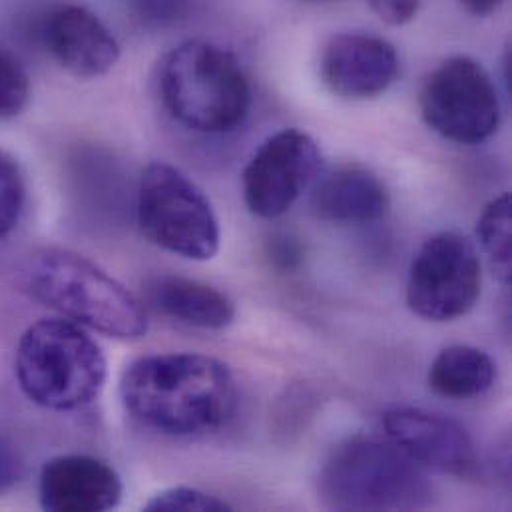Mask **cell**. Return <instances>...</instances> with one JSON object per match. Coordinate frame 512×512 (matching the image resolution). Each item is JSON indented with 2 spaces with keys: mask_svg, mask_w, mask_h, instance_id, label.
Masks as SVG:
<instances>
[{
  "mask_svg": "<svg viewBox=\"0 0 512 512\" xmlns=\"http://www.w3.org/2000/svg\"><path fill=\"white\" fill-rule=\"evenodd\" d=\"M321 168V150L303 130L287 128L269 136L244 170V202L263 220L291 210Z\"/></svg>",
  "mask_w": 512,
  "mask_h": 512,
  "instance_id": "obj_9",
  "label": "cell"
},
{
  "mask_svg": "<svg viewBox=\"0 0 512 512\" xmlns=\"http://www.w3.org/2000/svg\"><path fill=\"white\" fill-rule=\"evenodd\" d=\"M26 200L24 176L16 160L0 150V240H4L20 222Z\"/></svg>",
  "mask_w": 512,
  "mask_h": 512,
  "instance_id": "obj_18",
  "label": "cell"
},
{
  "mask_svg": "<svg viewBox=\"0 0 512 512\" xmlns=\"http://www.w3.org/2000/svg\"><path fill=\"white\" fill-rule=\"evenodd\" d=\"M311 208L327 224L359 226L381 220L391 208V198L375 172L345 164L319 180L311 196Z\"/></svg>",
  "mask_w": 512,
  "mask_h": 512,
  "instance_id": "obj_14",
  "label": "cell"
},
{
  "mask_svg": "<svg viewBox=\"0 0 512 512\" xmlns=\"http://www.w3.org/2000/svg\"><path fill=\"white\" fill-rule=\"evenodd\" d=\"M317 491L333 511H421L433 503L425 471L389 439L365 435L351 437L329 453Z\"/></svg>",
  "mask_w": 512,
  "mask_h": 512,
  "instance_id": "obj_4",
  "label": "cell"
},
{
  "mask_svg": "<svg viewBox=\"0 0 512 512\" xmlns=\"http://www.w3.org/2000/svg\"><path fill=\"white\" fill-rule=\"evenodd\" d=\"M481 289L483 267L473 242L457 232H439L411 261L407 305L421 319L447 323L469 315Z\"/></svg>",
  "mask_w": 512,
  "mask_h": 512,
  "instance_id": "obj_8",
  "label": "cell"
},
{
  "mask_svg": "<svg viewBox=\"0 0 512 512\" xmlns=\"http://www.w3.org/2000/svg\"><path fill=\"white\" fill-rule=\"evenodd\" d=\"M42 40L54 60L80 80L106 76L120 58V44L110 28L88 8H54L42 24Z\"/></svg>",
  "mask_w": 512,
  "mask_h": 512,
  "instance_id": "obj_12",
  "label": "cell"
},
{
  "mask_svg": "<svg viewBox=\"0 0 512 512\" xmlns=\"http://www.w3.org/2000/svg\"><path fill=\"white\" fill-rule=\"evenodd\" d=\"M399 76L395 46L375 34L343 32L321 54L323 84L341 100L363 102L385 94Z\"/></svg>",
  "mask_w": 512,
  "mask_h": 512,
  "instance_id": "obj_11",
  "label": "cell"
},
{
  "mask_svg": "<svg viewBox=\"0 0 512 512\" xmlns=\"http://www.w3.org/2000/svg\"><path fill=\"white\" fill-rule=\"evenodd\" d=\"M467 12L475 14V16H489L493 14L503 0H459Z\"/></svg>",
  "mask_w": 512,
  "mask_h": 512,
  "instance_id": "obj_24",
  "label": "cell"
},
{
  "mask_svg": "<svg viewBox=\"0 0 512 512\" xmlns=\"http://www.w3.org/2000/svg\"><path fill=\"white\" fill-rule=\"evenodd\" d=\"M497 381L493 357L473 345H451L443 349L429 369V387L453 401L481 397Z\"/></svg>",
  "mask_w": 512,
  "mask_h": 512,
  "instance_id": "obj_16",
  "label": "cell"
},
{
  "mask_svg": "<svg viewBox=\"0 0 512 512\" xmlns=\"http://www.w3.org/2000/svg\"><path fill=\"white\" fill-rule=\"evenodd\" d=\"M160 94L170 116L200 134L240 128L252 108L250 78L234 52L208 40H188L160 64Z\"/></svg>",
  "mask_w": 512,
  "mask_h": 512,
  "instance_id": "obj_2",
  "label": "cell"
},
{
  "mask_svg": "<svg viewBox=\"0 0 512 512\" xmlns=\"http://www.w3.org/2000/svg\"><path fill=\"white\" fill-rule=\"evenodd\" d=\"M148 512H226L232 511V505L226 501L204 493L194 487H172L154 495L146 505Z\"/></svg>",
  "mask_w": 512,
  "mask_h": 512,
  "instance_id": "obj_20",
  "label": "cell"
},
{
  "mask_svg": "<svg viewBox=\"0 0 512 512\" xmlns=\"http://www.w3.org/2000/svg\"><path fill=\"white\" fill-rule=\"evenodd\" d=\"M40 505L50 512H104L122 501L120 475L90 455H60L40 473Z\"/></svg>",
  "mask_w": 512,
  "mask_h": 512,
  "instance_id": "obj_13",
  "label": "cell"
},
{
  "mask_svg": "<svg viewBox=\"0 0 512 512\" xmlns=\"http://www.w3.org/2000/svg\"><path fill=\"white\" fill-rule=\"evenodd\" d=\"M126 411L168 437H200L224 427L238 405L226 363L200 353H162L128 365L120 381Z\"/></svg>",
  "mask_w": 512,
  "mask_h": 512,
  "instance_id": "obj_1",
  "label": "cell"
},
{
  "mask_svg": "<svg viewBox=\"0 0 512 512\" xmlns=\"http://www.w3.org/2000/svg\"><path fill=\"white\" fill-rule=\"evenodd\" d=\"M24 459L6 437H0V495L16 487L24 477Z\"/></svg>",
  "mask_w": 512,
  "mask_h": 512,
  "instance_id": "obj_21",
  "label": "cell"
},
{
  "mask_svg": "<svg viewBox=\"0 0 512 512\" xmlns=\"http://www.w3.org/2000/svg\"><path fill=\"white\" fill-rule=\"evenodd\" d=\"M371 10L391 26H403L411 22L423 0H367Z\"/></svg>",
  "mask_w": 512,
  "mask_h": 512,
  "instance_id": "obj_22",
  "label": "cell"
},
{
  "mask_svg": "<svg viewBox=\"0 0 512 512\" xmlns=\"http://www.w3.org/2000/svg\"><path fill=\"white\" fill-rule=\"evenodd\" d=\"M16 379L36 405L68 413L94 403L108 367L100 345L70 319H42L30 325L16 347Z\"/></svg>",
  "mask_w": 512,
  "mask_h": 512,
  "instance_id": "obj_5",
  "label": "cell"
},
{
  "mask_svg": "<svg viewBox=\"0 0 512 512\" xmlns=\"http://www.w3.org/2000/svg\"><path fill=\"white\" fill-rule=\"evenodd\" d=\"M387 439L421 469L471 477L479 459L469 431L455 419L419 409L395 407L383 415Z\"/></svg>",
  "mask_w": 512,
  "mask_h": 512,
  "instance_id": "obj_10",
  "label": "cell"
},
{
  "mask_svg": "<svg viewBox=\"0 0 512 512\" xmlns=\"http://www.w3.org/2000/svg\"><path fill=\"white\" fill-rule=\"evenodd\" d=\"M419 108L433 132L463 146L493 138L503 112L491 74L469 56H453L429 74L421 88Z\"/></svg>",
  "mask_w": 512,
  "mask_h": 512,
  "instance_id": "obj_7",
  "label": "cell"
},
{
  "mask_svg": "<svg viewBox=\"0 0 512 512\" xmlns=\"http://www.w3.org/2000/svg\"><path fill=\"white\" fill-rule=\"evenodd\" d=\"M301 2H307V4H323V2H335V0H301Z\"/></svg>",
  "mask_w": 512,
  "mask_h": 512,
  "instance_id": "obj_25",
  "label": "cell"
},
{
  "mask_svg": "<svg viewBox=\"0 0 512 512\" xmlns=\"http://www.w3.org/2000/svg\"><path fill=\"white\" fill-rule=\"evenodd\" d=\"M142 234L174 256L208 261L220 252V222L208 196L180 168L152 162L138 188Z\"/></svg>",
  "mask_w": 512,
  "mask_h": 512,
  "instance_id": "obj_6",
  "label": "cell"
},
{
  "mask_svg": "<svg viewBox=\"0 0 512 512\" xmlns=\"http://www.w3.org/2000/svg\"><path fill=\"white\" fill-rule=\"evenodd\" d=\"M188 0H140L142 14L146 18L166 22V20H176L180 14H184Z\"/></svg>",
  "mask_w": 512,
  "mask_h": 512,
  "instance_id": "obj_23",
  "label": "cell"
},
{
  "mask_svg": "<svg viewBox=\"0 0 512 512\" xmlns=\"http://www.w3.org/2000/svg\"><path fill=\"white\" fill-rule=\"evenodd\" d=\"M154 305L170 319L208 331H220L234 323L236 305L220 289L188 277L164 275L150 285Z\"/></svg>",
  "mask_w": 512,
  "mask_h": 512,
  "instance_id": "obj_15",
  "label": "cell"
},
{
  "mask_svg": "<svg viewBox=\"0 0 512 512\" xmlns=\"http://www.w3.org/2000/svg\"><path fill=\"white\" fill-rule=\"evenodd\" d=\"M512 202L511 194H503L487 204L483 210L477 236L483 252L489 257L501 283L509 285L512 279Z\"/></svg>",
  "mask_w": 512,
  "mask_h": 512,
  "instance_id": "obj_17",
  "label": "cell"
},
{
  "mask_svg": "<svg viewBox=\"0 0 512 512\" xmlns=\"http://www.w3.org/2000/svg\"><path fill=\"white\" fill-rule=\"evenodd\" d=\"M30 102V78L10 52L0 50V120L16 118Z\"/></svg>",
  "mask_w": 512,
  "mask_h": 512,
  "instance_id": "obj_19",
  "label": "cell"
},
{
  "mask_svg": "<svg viewBox=\"0 0 512 512\" xmlns=\"http://www.w3.org/2000/svg\"><path fill=\"white\" fill-rule=\"evenodd\" d=\"M24 285L64 319L106 337L134 341L148 333L138 297L88 257L56 248L36 252L26 265Z\"/></svg>",
  "mask_w": 512,
  "mask_h": 512,
  "instance_id": "obj_3",
  "label": "cell"
}]
</instances>
